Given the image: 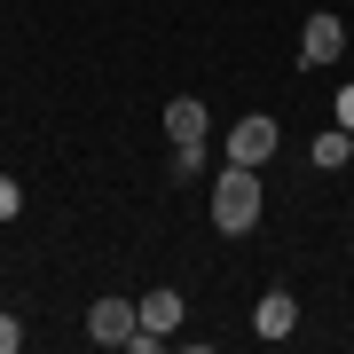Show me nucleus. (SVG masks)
I'll use <instances>...</instances> for the list:
<instances>
[{"instance_id":"4","label":"nucleus","mask_w":354,"mask_h":354,"mask_svg":"<svg viewBox=\"0 0 354 354\" xmlns=\"http://www.w3.org/2000/svg\"><path fill=\"white\" fill-rule=\"evenodd\" d=\"M134 323H142L134 299H95V307H87V339H95V346H127Z\"/></svg>"},{"instance_id":"1","label":"nucleus","mask_w":354,"mask_h":354,"mask_svg":"<svg viewBox=\"0 0 354 354\" xmlns=\"http://www.w3.org/2000/svg\"><path fill=\"white\" fill-rule=\"evenodd\" d=\"M213 228L221 236L260 228V165H228V174L213 181Z\"/></svg>"},{"instance_id":"12","label":"nucleus","mask_w":354,"mask_h":354,"mask_svg":"<svg viewBox=\"0 0 354 354\" xmlns=\"http://www.w3.org/2000/svg\"><path fill=\"white\" fill-rule=\"evenodd\" d=\"M339 127L354 134V87H339Z\"/></svg>"},{"instance_id":"7","label":"nucleus","mask_w":354,"mask_h":354,"mask_svg":"<svg viewBox=\"0 0 354 354\" xmlns=\"http://www.w3.org/2000/svg\"><path fill=\"white\" fill-rule=\"evenodd\" d=\"M165 134H174V142H205V102H197V95L165 102Z\"/></svg>"},{"instance_id":"11","label":"nucleus","mask_w":354,"mask_h":354,"mask_svg":"<svg viewBox=\"0 0 354 354\" xmlns=\"http://www.w3.org/2000/svg\"><path fill=\"white\" fill-rule=\"evenodd\" d=\"M16 346H24V323H16V315H0V354H16Z\"/></svg>"},{"instance_id":"5","label":"nucleus","mask_w":354,"mask_h":354,"mask_svg":"<svg viewBox=\"0 0 354 354\" xmlns=\"http://www.w3.org/2000/svg\"><path fill=\"white\" fill-rule=\"evenodd\" d=\"M252 330L260 339H291V330H299V299H291V291H268L252 307Z\"/></svg>"},{"instance_id":"9","label":"nucleus","mask_w":354,"mask_h":354,"mask_svg":"<svg viewBox=\"0 0 354 354\" xmlns=\"http://www.w3.org/2000/svg\"><path fill=\"white\" fill-rule=\"evenodd\" d=\"M205 174V142H174V181H197Z\"/></svg>"},{"instance_id":"10","label":"nucleus","mask_w":354,"mask_h":354,"mask_svg":"<svg viewBox=\"0 0 354 354\" xmlns=\"http://www.w3.org/2000/svg\"><path fill=\"white\" fill-rule=\"evenodd\" d=\"M16 213H24V189H16L8 174H0V221H16Z\"/></svg>"},{"instance_id":"6","label":"nucleus","mask_w":354,"mask_h":354,"mask_svg":"<svg viewBox=\"0 0 354 354\" xmlns=\"http://www.w3.org/2000/svg\"><path fill=\"white\" fill-rule=\"evenodd\" d=\"M134 315H142V330H181V291H174V283L142 291V299H134Z\"/></svg>"},{"instance_id":"8","label":"nucleus","mask_w":354,"mask_h":354,"mask_svg":"<svg viewBox=\"0 0 354 354\" xmlns=\"http://www.w3.org/2000/svg\"><path fill=\"white\" fill-rule=\"evenodd\" d=\"M315 165H323V174H339V165H354V134H346V127L315 134Z\"/></svg>"},{"instance_id":"3","label":"nucleus","mask_w":354,"mask_h":354,"mask_svg":"<svg viewBox=\"0 0 354 354\" xmlns=\"http://www.w3.org/2000/svg\"><path fill=\"white\" fill-rule=\"evenodd\" d=\"M339 48H346V16H307V32H299V64L323 71V64H339Z\"/></svg>"},{"instance_id":"2","label":"nucleus","mask_w":354,"mask_h":354,"mask_svg":"<svg viewBox=\"0 0 354 354\" xmlns=\"http://www.w3.org/2000/svg\"><path fill=\"white\" fill-rule=\"evenodd\" d=\"M276 142H283L276 118H260V111L236 118V127H228V165H268V158H276Z\"/></svg>"}]
</instances>
